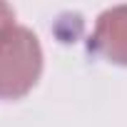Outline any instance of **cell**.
Segmentation results:
<instances>
[{
	"instance_id": "obj_1",
	"label": "cell",
	"mask_w": 127,
	"mask_h": 127,
	"mask_svg": "<svg viewBox=\"0 0 127 127\" xmlns=\"http://www.w3.org/2000/svg\"><path fill=\"white\" fill-rule=\"evenodd\" d=\"M42 62L40 37L30 28L15 25L0 42V100L25 97L42 75Z\"/></svg>"
},
{
	"instance_id": "obj_2",
	"label": "cell",
	"mask_w": 127,
	"mask_h": 127,
	"mask_svg": "<svg viewBox=\"0 0 127 127\" xmlns=\"http://www.w3.org/2000/svg\"><path fill=\"white\" fill-rule=\"evenodd\" d=\"M90 50L112 65L127 67V3L100 13L90 37Z\"/></svg>"
},
{
	"instance_id": "obj_3",
	"label": "cell",
	"mask_w": 127,
	"mask_h": 127,
	"mask_svg": "<svg viewBox=\"0 0 127 127\" xmlns=\"http://www.w3.org/2000/svg\"><path fill=\"white\" fill-rule=\"evenodd\" d=\"M15 10L8 5V3H0V42L5 40V35L15 28Z\"/></svg>"
}]
</instances>
